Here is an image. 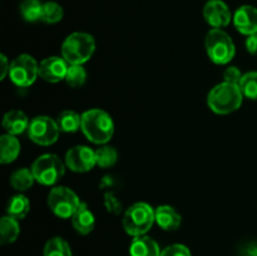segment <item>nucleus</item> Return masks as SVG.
Listing matches in <instances>:
<instances>
[{
	"instance_id": "1",
	"label": "nucleus",
	"mask_w": 257,
	"mask_h": 256,
	"mask_svg": "<svg viewBox=\"0 0 257 256\" xmlns=\"http://www.w3.org/2000/svg\"><path fill=\"white\" fill-rule=\"evenodd\" d=\"M83 135L95 145H105L114 133V123L105 110L94 108L85 110L82 114Z\"/></svg>"
},
{
	"instance_id": "2",
	"label": "nucleus",
	"mask_w": 257,
	"mask_h": 256,
	"mask_svg": "<svg viewBox=\"0 0 257 256\" xmlns=\"http://www.w3.org/2000/svg\"><path fill=\"white\" fill-rule=\"evenodd\" d=\"M243 94L238 84L222 82L215 85L207 95V104L216 114H230L241 107Z\"/></svg>"
},
{
	"instance_id": "3",
	"label": "nucleus",
	"mask_w": 257,
	"mask_h": 256,
	"mask_svg": "<svg viewBox=\"0 0 257 256\" xmlns=\"http://www.w3.org/2000/svg\"><path fill=\"white\" fill-rule=\"evenodd\" d=\"M95 40L88 33L75 32L68 35L62 44V57L69 64L83 65L93 57Z\"/></svg>"
},
{
	"instance_id": "4",
	"label": "nucleus",
	"mask_w": 257,
	"mask_h": 256,
	"mask_svg": "<svg viewBox=\"0 0 257 256\" xmlns=\"http://www.w3.org/2000/svg\"><path fill=\"white\" fill-rule=\"evenodd\" d=\"M155 222V210L146 202H137L128 207L122 220L124 231L133 237L145 236Z\"/></svg>"
},
{
	"instance_id": "5",
	"label": "nucleus",
	"mask_w": 257,
	"mask_h": 256,
	"mask_svg": "<svg viewBox=\"0 0 257 256\" xmlns=\"http://www.w3.org/2000/svg\"><path fill=\"white\" fill-rule=\"evenodd\" d=\"M205 47L208 58L215 64H227L235 57V43L222 29H211L206 35Z\"/></svg>"
},
{
	"instance_id": "6",
	"label": "nucleus",
	"mask_w": 257,
	"mask_h": 256,
	"mask_svg": "<svg viewBox=\"0 0 257 256\" xmlns=\"http://www.w3.org/2000/svg\"><path fill=\"white\" fill-rule=\"evenodd\" d=\"M30 170L37 182L50 186L62 180L65 173V165L57 155L47 153L38 157Z\"/></svg>"
},
{
	"instance_id": "7",
	"label": "nucleus",
	"mask_w": 257,
	"mask_h": 256,
	"mask_svg": "<svg viewBox=\"0 0 257 256\" xmlns=\"http://www.w3.org/2000/svg\"><path fill=\"white\" fill-rule=\"evenodd\" d=\"M80 203L82 202L77 193L64 186L52 188L48 195V206L50 211L60 218H72Z\"/></svg>"
},
{
	"instance_id": "8",
	"label": "nucleus",
	"mask_w": 257,
	"mask_h": 256,
	"mask_svg": "<svg viewBox=\"0 0 257 256\" xmlns=\"http://www.w3.org/2000/svg\"><path fill=\"white\" fill-rule=\"evenodd\" d=\"M9 77L18 87H29L39 77V64L29 54H20L10 63Z\"/></svg>"
},
{
	"instance_id": "9",
	"label": "nucleus",
	"mask_w": 257,
	"mask_h": 256,
	"mask_svg": "<svg viewBox=\"0 0 257 256\" xmlns=\"http://www.w3.org/2000/svg\"><path fill=\"white\" fill-rule=\"evenodd\" d=\"M28 136L34 143L39 146H52L59 137V127L57 120L48 115H38L30 120Z\"/></svg>"
},
{
	"instance_id": "10",
	"label": "nucleus",
	"mask_w": 257,
	"mask_h": 256,
	"mask_svg": "<svg viewBox=\"0 0 257 256\" xmlns=\"http://www.w3.org/2000/svg\"><path fill=\"white\" fill-rule=\"evenodd\" d=\"M95 165V151L88 146H75L65 153V166L73 172H88Z\"/></svg>"
},
{
	"instance_id": "11",
	"label": "nucleus",
	"mask_w": 257,
	"mask_h": 256,
	"mask_svg": "<svg viewBox=\"0 0 257 256\" xmlns=\"http://www.w3.org/2000/svg\"><path fill=\"white\" fill-rule=\"evenodd\" d=\"M69 63L63 57H48L39 64V77L49 83H58L65 80Z\"/></svg>"
},
{
	"instance_id": "12",
	"label": "nucleus",
	"mask_w": 257,
	"mask_h": 256,
	"mask_svg": "<svg viewBox=\"0 0 257 256\" xmlns=\"http://www.w3.org/2000/svg\"><path fill=\"white\" fill-rule=\"evenodd\" d=\"M203 18L211 27L217 29L227 27L232 19L230 9L222 0L208 2L203 8Z\"/></svg>"
},
{
	"instance_id": "13",
	"label": "nucleus",
	"mask_w": 257,
	"mask_h": 256,
	"mask_svg": "<svg viewBox=\"0 0 257 256\" xmlns=\"http://www.w3.org/2000/svg\"><path fill=\"white\" fill-rule=\"evenodd\" d=\"M233 25L243 35L257 33V9L251 5H242L233 14Z\"/></svg>"
},
{
	"instance_id": "14",
	"label": "nucleus",
	"mask_w": 257,
	"mask_h": 256,
	"mask_svg": "<svg viewBox=\"0 0 257 256\" xmlns=\"http://www.w3.org/2000/svg\"><path fill=\"white\" fill-rule=\"evenodd\" d=\"M156 223L165 231H176L181 226L182 217L170 205L158 206L155 210Z\"/></svg>"
},
{
	"instance_id": "15",
	"label": "nucleus",
	"mask_w": 257,
	"mask_h": 256,
	"mask_svg": "<svg viewBox=\"0 0 257 256\" xmlns=\"http://www.w3.org/2000/svg\"><path fill=\"white\" fill-rule=\"evenodd\" d=\"M29 118L24 112L19 109H13L5 113L3 118V127L8 135L17 136L25 132L29 128Z\"/></svg>"
},
{
	"instance_id": "16",
	"label": "nucleus",
	"mask_w": 257,
	"mask_h": 256,
	"mask_svg": "<svg viewBox=\"0 0 257 256\" xmlns=\"http://www.w3.org/2000/svg\"><path fill=\"white\" fill-rule=\"evenodd\" d=\"M72 225L80 235H88L93 231L95 225V218L87 203L82 202L74 215L72 216Z\"/></svg>"
},
{
	"instance_id": "17",
	"label": "nucleus",
	"mask_w": 257,
	"mask_h": 256,
	"mask_svg": "<svg viewBox=\"0 0 257 256\" xmlns=\"http://www.w3.org/2000/svg\"><path fill=\"white\" fill-rule=\"evenodd\" d=\"M131 256H161L158 243L148 236H138L133 238L130 247Z\"/></svg>"
},
{
	"instance_id": "18",
	"label": "nucleus",
	"mask_w": 257,
	"mask_h": 256,
	"mask_svg": "<svg viewBox=\"0 0 257 256\" xmlns=\"http://www.w3.org/2000/svg\"><path fill=\"white\" fill-rule=\"evenodd\" d=\"M20 153V142L15 136L4 135L0 138V162L3 165L12 163Z\"/></svg>"
},
{
	"instance_id": "19",
	"label": "nucleus",
	"mask_w": 257,
	"mask_h": 256,
	"mask_svg": "<svg viewBox=\"0 0 257 256\" xmlns=\"http://www.w3.org/2000/svg\"><path fill=\"white\" fill-rule=\"evenodd\" d=\"M20 233V226L17 218L12 216H4L0 220V242L2 245H8L17 241Z\"/></svg>"
},
{
	"instance_id": "20",
	"label": "nucleus",
	"mask_w": 257,
	"mask_h": 256,
	"mask_svg": "<svg viewBox=\"0 0 257 256\" xmlns=\"http://www.w3.org/2000/svg\"><path fill=\"white\" fill-rule=\"evenodd\" d=\"M30 211V201L27 196L15 195L8 201L7 205V213L8 216L17 218V220H23L27 217V215Z\"/></svg>"
},
{
	"instance_id": "21",
	"label": "nucleus",
	"mask_w": 257,
	"mask_h": 256,
	"mask_svg": "<svg viewBox=\"0 0 257 256\" xmlns=\"http://www.w3.org/2000/svg\"><path fill=\"white\" fill-rule=\"evenodd\" d=\"M55 120H57L60 132L73 133L77 132L82 127V115H79L74 110H63Z\"/></svg>"
},
{
	"instance_id": "22",
	"label": "nucleus",
	"mask_w": 257,
	"mask_h": 256,
	"mask_svg": "<svg viewBox=\"0 0 257 256\" xmlns=\"http://www.w3.org/2000/svg\"><path fill=\"white\" fill-rule=\"evenodd\" d=\"M34 182L35 177L29 168H19V170L14 171L10 176V183H12L13 188L19 191V192H24V191L32 188Z\"/></svg>"
},
{
	"instance_id": "23",
	"label": "nucleus",
	"mask_w": 257,
	"mask_h": 256,
	"mask_svg": "<svg viewBox=\"0 0 257 256\" xmlns=\"http://www.w3.org/2000/svg\"><path fill=\"white\" fill-rule=\"evenodd\" d=\"M44 256H72V248L64 238L53 237L45 243Z\"/></svg>"
},
{
	"instance_id": "24",
	"label": "nucleus",
	"mask_w": 257,
	"mask_h": 256,
	"mask_svg": "<svg viewBox=\"0 0 257 256\" xmlns=\"http://www.w3.org/2000/svg\"><path fill=\"white\" fill-rule=\"evenodd\" d=\"M20 13L27 22L42 20L43 4L38 0H24L20 5Z\"/></svg>"
},
{
	"instance_id": "25",
	"label": "nucleus",
	"mask_w": 257,
	"mask_h": 256,
	"mask_svg": "<svg viewBox=\"0 0 257 256\" xmlns=\"http://www.w3.org/2000/svg\"><path fill=\"white\" fill-rule=\"evenodd\" d=\"M240 89L243 97L257 100V72H247L240 80Z\"/></svg>"
},
{
	"instance_id": "26",
	"label": "nucleus",
	"mask_w": 257,
	"mask_h": 256,
	"mask_svg": "<svg viewBox=\"0 0 257 256\" xmlns=\"http://www.w3.org/2000/svg\"><path fill=\"white\" fill-rule=\"evenodd\" d=\"M118 153L115 148L110 146H102L95 151V160H97V166L100 168H109L117 162Z\"/></svg>"
},
{
	"instance_id": "27",
	"label": "nucleus",
	"mask_w": 257,
	"mask_h": 256,
	"mask_svg": "<svg viewBox=\"0 0 257 256\" xmlns=\"http://www.w3.org/2000/svg\"><path fill=\"white\" fill-rule=\"evenodd\" d=\"M63 15H64V10L58 3L48 2L43 4L42 22L47 24H55L63 19Z\"/></svg>"
},
{
	"instance_id": "28",
	"label": "nucleus",
	"mask_w": 257,
	"mask_h": 256,
	"mask_svg": "<svg viewBox=\"0 0 257 256\" xmlns=\"http://www.w3.org/2000/svg\"><path fill=\"white\" fill-rule=\"evenodd\" d=\"M85 80H87V72L83 65L70 64L68 68L67 77H65L67 84L72 88H80L84 85Z\"/></svg>"
},
{
	"instance_id": "29",
	"label": "nucleus",
	"mask_w": 257,
	"mask_h": 256,
	"mask_svg": "<svg viewBox=\"0 0 257 256\" xmlns=\"http://www.w3.org/2000/svg\"><path fill=\"white\" fill-rule=\"evenodd\" d=\"M161 256H192L187 246L182 243H173L161 251Z\"/></svg>"
},
{
	"instance_id": "30",
	"label": "nucleus",
	"mask_w": 257,
	"mask_h": 256,
	"mask_svg": "<svg viewBox=\"0 0 257 256\" xmlns=\"http://www.w3.org/2000/svg\"><path fill=\"white\" fill-rule=\"evenodd\" d=\"M242 73L238 69L237 67L232 65V67L226 68V70L223 72V79L227 83H232V84H240V80L242 78Z\"/></svg>"
},
{
	"instance_id": "31",
	"label": "nucleus",
	"mask_w": 257,
	"mask_h": 256,
	"mask_svg": "<svg viewBox=\"0 0 257 256\" xmlns=\"http://www.w3.org/2000/svg\"><path fill=\"white\" fill-rule=\"evenodd\" d=\"M105 207L109 212L118 213L120 211V207H122V203L117 200V197L113 193L108 192L105 195Z\"/></svg>"
},
{
	"instance_id": "32",
	"label": "nucleus",
	"mask_w": 257,
	"mask_h": 256,
	"mask_svg": "<svg viewBox=\"0 0 257 256\" xmlns=\"http://www.w3.org/2000/svg\"><path fill=\"white\" fill-rule=\"evenodd\" d=\"M240 256H257V242H248L241 246Z\"/></svg>"
},
{
	"instance_id": "33",
	"label": "nucleus",
	"mask_w": 257,
	"mask_h": 256,
	"mask_svg": "<svg viewBox=\"0 0 257 256\" xmlns=\"http://www.w3.org/2000/svg\"><path fill=\"white\" fill-rule=\"evenodd\" d=\"M246 49L250 54L257 55V33L248 35L247 39H246Z\"/></svg>"
},
{
	"instance_id": "34",
	"label": "nucleus",
	"mask_w": 257,
	"mask_h": 256,
	"mask_svg": "<svg viewBox=\"0 0 257 256\" xmlns=\"http://www.w3.org/2000/svg\"><path fill=\"white\" fill-rule=\"evenodd\" d=\"M0 62H2V68H0V79H5L10 72V64L8 62V58L4 54L0 55Z\"/></svg>"
},
{
	"instance_id": "35",
	"label": "nucleus",
	"mask_w": 257,
	"mask_h": 256,
	"mask_svg": "<svg viewBox=\"0 0 257 256\" xmlns=\"http://www.w3.org/2000/svg\"><path fill=\"white\" fill-rule=\"evenodd\" d=\"M208 2H213V0H208Z\"/></svg>"
}]
</instances>
